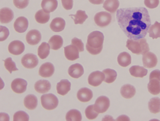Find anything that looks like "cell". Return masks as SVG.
<instances>
[{"label": "cell", "mask_w": 160, "mask_h": 121, "mask_svg": "<svg viewBox=\"0 0 160 121\" xmlns=\"http://www.w3.org/2000/svg\"><path fill=\"white\" fill-rule=\"evenodd\" d=\"M116 18L121 29L132 40L145 38L151 25L149 12L144 7L119 9Z\"/></svg>", "instance_id": "1"}, {"label": "cell", "mask_w": 160, "mask_h": 121, "mask_svg": "<svg viewBox=\"0 0 160 121\" xmlns=\"http://www.w3.org/2000/svg\"><path fill=\"white\" fill-rule=\"evenodd\" d=\"M104 41V34L101 32L95 31L89 34L87 38L86 49L91 54L96 55L102 51Z\"/></svg>", "instance_id": "2"}, {"label": "cell", "mask_w": 160, "mask_h": 121, "mask_svg": "<svg viewBox=\"0 0 160 121\" xmlns=\"http://www.w3.org/2000/svg\"><path fill=\"white\" fill-rule=\"evenodd\" d=\"M126 47L132 53L137 55H144L150 50L149 44L144 38L138 40L128 39Z\"/></svg>", "instance_id": "3"}, {"label": "cell", "mask_w": 160, "mask_h": 121, "mask_svg": "<svg viewBox=\"0 0 160 121\" xmlns=\"http://www.w3.org/2000/svg\"><path fill=\"white\" fill-rule=\"evenodd\" d=\"M42 107L47 110H52L57 107L59 100L54 94L48 93L42 95L41 97Z\"/></svg>", "instance_id": "4"}, {"label": "cell", "mask_w": 160, "mask_h": 121, "mask_svg": "<svg viewBox=\"0 0 160 121\" xmlns=\"http://www.w3.org/2000/svg\"><path fill=\"white\" fill-rule=\"evenodd\" d=\"M94 19L97 25L100 27H105L111 23L112 17L107 12H100L95 15Z\"/></svg>", "instance_id": "5"}, {"label": "cell", "mask_w": 160, "mask_h": 121, "mask_svg": "<svg viewBox=\"0 0 160 121\" xmlns=\"http://www.w3.org/2000/svg\"><path fill=\"white\" fill-rule=\"evenodd\" d=\"M110 101L106 96H101L97 99L94 105V109L99 113H104L110 107Z\"/></svg>", "instance_id": "6"}, {"label": "cell", "mask_w": 160, "mask_h": 121, "mask_svg": "<svg viewBox=\"0 0 160 121\" xmlns=\"http://www.w3.org/2000/svg\"><path fill=\"white\" fill-rule=\"evenodd\" d=\"M21 63L25 68L32 69L38 65L39 59L35 54L27 53L22 58Z\"/></svg>", "instance_id": "7"}, {"label": "cell", "mask_w": 160, "mask_h": 121, "mask_svg": "<svg viewBox=\"0 0 160 121\" xmlns=\"http://www.w3.org/2000/svg\"><path fill=\"white\" fill-rule=\"evenodd\" d=\"M104 73L100 71H96L92 72L88 77V83L92 87H96L100 86L105 80Z\"/></svg>", "instance_id": "8"}, {"label": "cell", "mask_w": 160, "mask_h": 121, "mask_svg": "<svg viewBox=\"0 0 160 121\" xmlns=\"http://www.w3.org/2000/svg\"><path fill=\"white\" fill-rule=\"evenodd\" d=\"M27 85L28 83L26 80L17 78L12 81L11 87L12 90L15 93H22L26 91Z\"/></svg>", "instance_id": "9"}, {"label": "cell", "mask_w": 160, "mask_h": 121, "mask_svg": "<svg viewBox=\"0 0 160 121\" xmlns=\"http://www.w3.org/2000/svg\"><path fill=\"white\" fill-rule=\"evenodd\" d=\"M142 63L145 67L154 68L157 65L158 59L156 55L151 52H148L142 56Z\"/></svg>", "instance_id": "10"}, {"label": "cell", "mask_w": 160, "mask_h": 121, "mask_svg": "<svg viewBox=\"0 0 160 121\" xmlns=\"http://www.w3.org/2000/svg\"><path fill=\"white\" fill-rule=\"evenodd\" d=\"M25 46L22 42L19 40L12 41L8 46V50L11 54L19 55L25 50Z\"/></svg>", "instance_id": "11"}, {"label": "cell", "mask_w": 160, "mask_h": 121, "mask_svg": "<svg viewBox=\"0 0 160 121\" xmlns=\"http://www.w3.org/2000/svg\"><path fill=\"white\" fill-rule=\"evenodd\" d=\"M26 39L27 42L30 45H37L41 40V34L38 30L33 29L28 32L26 36Z\"/></svg>", "instance_id": "12"}, {"label": "cell", "mask_w": 160, "mask_h": 121, "mask_svg": "<svg viewBox=\"0 0 160 121\" xmlns=\"http://www.w3.org/2000/svg\"><path fill=\"white\" fill-rule=\"evenodd\" d=\"M79 50L74 45H70L64 47L66 58L70 61H74L79 58Z\"/></svg>", "instance_id": "13"}, {"label": "cell", "mask_w": 160, "mask_h": 121, "mask_svg": "<svg viewBox=\"0 0 160 121\" xmlns=\"http://www.w3.org/2000/svg\"><path fill=\"white\" fill-rule=\"evenodd\" d=\"M29 26L28 20L25 17H19L16 20L14 24L15 31L18 33H24Z\"/></svg>", "instance_id": "14"}, {"label": "cell", "mask_w": 160, "mask_h": 121, "mask_svg": "<svg viewBox=\"0 0 160 121\" xmlns=\"http://www.w3.org/2000/svg\"><path fill=\"white\" fill-rule=\"evenodd\" d=\"M55 72V67L51 62L42 64L39 68V75L42 77H50Z\"/></svg>", "instance_id": "15"}, {"label": "cell", "mask_w": 160, "mask_h": 121, "mask_svg": "<svg viewBox=\"0 0 160 121\" xmlns=\"http://www.w3.org/2000/svg\"><path fill=\"white\" fill-rule=\"evenodd\" d=\"M77 97L78 99L81 102H88L92 98L93 93L92 91L89 88L83 87L78 91Z\"/></svg>", "instance_id": "16"}, {"label": "cell", "mask_w": 160, "mask_h": 121, "mask_svg": "<svg viewBox=\"0 0 160 121\" xmlns=\"http://www.w3.org/2000/svg\"><path fill=\"white\" fill-rule=\"evenodd\" d=\"M14 18V12L9 8H2L0 10V21L2 24L10 23Z\"/></svg>", "instance_id": "17"}, {"label": "cell", "mask_w": 160, "mask_h": 121, "mask_svg": "<svg viewBox=\"0 0 160 121\" xmlns=\"http://www.w3.org/2000/svg\"><path fill=\"white\" fill-rule=\"evenodd\" d=\"M148 90L153 95H159L160 93V79L156 77H149Z\"/></svg>", "instance_id": "18"}, {"label": "cell", "mask_w": 160, "mask_h": 121, "mask_svg": "<svg viewBox=\"0 0 160 121\" xmlns=\"http://www.w3.org/2000/svg\"><path fill=\"white\" fill-rule=\"evenodd\" d=\"M84 73V68L79 63H76L72 65L68 69L69 76L72 78H79L83 75Z\"/></svg>", "instance_id": "19"}, {"label": "cell", "mask_w": 160, "mask_h": 121, "mask_svg": "<svg viewBox=\"0 0 160 121\" xmlns=\"http://www.w3.org/2000/svg\"><path fill=\"white\" fill-rule=\"evenodd\" d=\"M66 22L64 19L60 17L54 18L50 24V28L55 32H60L64 30Z\"/></svg>", "instance_id": "20"}, {"label": "cell", "mask_w": 160, "mask_h": 121, "mask_svg": "<svg viewBox=\"0 0 160 121\" xmlns=\"http://www.w3.org/2000/svg\"><path fill=\"white\" fill-rule=\"evenodd\" d=\"M34 87L38 93H45L50 91L51 85L47 80H39L35 83Z\"/></svg>", "instance_id": "21"}, {"label": "cell", "mask_w": 160, "mask_h": 121, "mask_svg": "<svg viewBox=\"0 0 160 121\" xmlns=\"http://www.w3.org/2000/svg\"><path fill=\"white\" fill-rule=\"evenodd\" d=\"M71 83L68 80H62L57 85V91L59 95L65 96L70 92Z\"/></svg>", "instance_id": "22"}, {"label": "cell", "mask_w": 160, "mask_h": 121, "mask_svg": "<svg viewBox=\"0 0 160 121\" xmlns=\"http://www.w3.org/2000/svg\"><path fill=\"white\" fill-rule=\"evenodd\" d=\"M58 5L57 0H42L41 7L47 13H51L56 10Z\"/></svg>", "instance_id": "23"}, {"label": "cell", "mask_w": 160, "mask_h": 121, "mask_svg": "<svg viewBox=\"0 0 160 121\" xmlns=\"http://www.w3.org/2000/svg\"><path fill=\"white\" fill-rule=\"evenodd\" d=\"M136 88L134 86L127 84L122 86L120 90V92L122 97L125 98H132L136 94Z\"/></svg>", "instance_id": "24"}, {"label": "cell", "mask_w": 160, "mask_h": 121, "mask_svg": "<svg viewBox=\"0 0 160 121\" xmlns=\"http://www.w3.org/2000/svg\"><path fill=\"white\" fill-rule=\"evenodd\" d=\"M24 103L25 107L28 110H34L37 107V97L32 94L27 95L24 98Z\"/></svg>", "instance_id": "25"}, {"label": "cell", "mask_w": 160, "mask_h": 121, "mask_svg": "<svg viewBox=\"0 0 160 121\" xmlns=\"http://www.w3.org/2000/svg\"><path fill=\"white\" fill-rule=\"evenodd\" d=\"M129 71L132 76L140 78L144 77L147 76L148 73V70L147 69L138 66H132L129 69Z\"/></svg>", "instance_id": "26"}, {"label": "cell", "mask_w": 160, "mask_h": 121, "mask_svg": "<svg viewBox=\"0 0 160 121\" xmlns=\"http://www.w3.org/2000/svg\"><path fill=\"white\" fill-rule=\"evenodd\" d=\"M49 44L52 49L57 50L62 46L63 39L61 36L55 35L50 38Z\"/></svg>", "instance_id": "27"}, {"label": "cell", "mask_w": 160, "mask_h": 121, "mask_svg": "<svg viewBox=\"0 0 160 121\" xmlns=\"http://www.w3.org/2000/svg\"><path fill=\"white\" fill-rule=\"evenodd\" d=\"M117 61L120 66L127 67L131 63V56L127 52H122L118 56Z\"/></svg>", "instance_id": "28"}, {"label": "cell", "mask_w": 160, "mask_h": 121, "mask_svg": "<svg viewBox=\"0 0 160 121\" xmlns=\"http://www.w3.org/2000/svg\"><path fill=\"white\" fill-rule=\"evenodd\" d=\"M120 6L119 0H106L103 5V8L110 13L116 12Z\"/></svg>", "instance_id": "29"}, {"label": "cell", "mask_w": 160, "mask_h": 121, "mask_svg": "<svg viewBox=\"0 0 160 121\" xmlns=\"http://www.w3.org/2000/svg\"><path fill=\"white\" fill-rule=\"evenodd\" d=\"M50 52V45L47 42H42L38 49V55L42 59H46Z\"/></svg>", "instance_id": "30"}, {"label": "cell", "mask_w": 160, "mask_h": 121, "mask_svg": "<svg viewBox=\"0 0 160 121\" xmlns=\"http://www.w3.org/2000/svg\"><path fill=\"white\" fill-rule=\"evenodd\" d=\"M35 20L40 24H46L50 20V13H47L43 10H40L35 14Z\"/></svg>", "instance_id": "31"}, {"label": "cell", "mask_w": 160, "mask_h": 121, "mask_svg": "<svg viewBox=\"0 0 160 121\" xmlns=\"http://www.w3.org/2000/svg\"><path fill=\"white\" fill-rule=\"evenodd\" d=\"M149 111L151 113H157L160 112V98L155 97L152 98L148 103Z\"/></svg>", "instance_id": "32"}, {"label": "cell", "mask_w": 160, "mask_h": 121, "mask_svg": "<svg viewBox=\"0 0 160 121\" xmlns=\"http://www.w3.org/2000/svg\"><path fill=\"white\" fill-rule=\"evenodd\" d=\"M69 16H71V18L74 19L75 24H82L88 18L85 11L78 10L75 15H70Z\"/></svg>", "instance_id": "33"}, {"label": "cell", "mask_w": 160, "mask_h": 121, "mask_svg": "<svg viewBox=\"0 0 160 121\" xmlns=\"http://www.w3.org/2000/svg\"><path fill=\"white\" fill-rule=\"evenodd\" d=\"M105 75L104 82L107 83H111L115 82L117 76V73L115 70L107 68L102 71Z\"/></svg>", "instance_id": "34"}, {"label": "cell", "mask_w": 160, "mask_h": 121, "mask_svg": "<svg viewBox=\"0 0 160 121\" xmlns=\"http://www.w3.org/2000/svg\"><path fill=\"white\" fill-rule=\"evenodd\" d=\"M66 119L67 121H81L82 120V116L80 111L72 109L67 113Z\"/></svg>", "instance_id": "35"}, {"label": "cell", "mask_w": 160, "mask_h": 121, "mask_svg": "<svg viewBox=\"0 0 160 121\" xmlns=\"http://www.w3.org/2000/svg\"><path fill=\"white\" fill-rule=\"evenodd\" d=\"M149 36L152 39L160 38V23L156 21L153 25H152L148 30Z\"/></svg>", "instance_id": "36"}, {"label": "cell", "mask_w": 160, "mask_h": 121, "mask_svg": "<svg viewBox=\"0 0 160 121\" xmlns=\"http://www.w3.org/2000/svg\"><path fill=\"white\" fill-rule=\"evenodd\" d=\"M4 61V66L7 71H9L10 73H12V71H18L17 68L16 63L12 60L11 57H8L5 59Z\"/></svg>", "instance_id": "37"}, {"label": "cell", "mask_w": 160, "mask_h": 121, "mask_svg": "<svg viewBox=\"0 0 160 121\" xmlns=\"http://www.w3.org/2000/svg\"><path fill=\"white\" fill-rule=\"evenodd\" d=\"M85 115L87 118L89 120H94L99 115V113L97 112L94 109V105L88 106L85 110Z\"/></svg>", "instance_id": "38"}, {"label": "cell", "mask_w": 160, "mask_h": 121, "mask_svg": "<svg viewBox=\"0 0 160 121\" xmlns=\"http://www.w3.org/2000/svg\"><path fill=\"white\" fill-rule=\"evenodd\" d=\"M29 120V115L24 111H18L16 113H15L14 117H13V121H28Z\"/></svg>", "instance_id": "39"}, {"label": "cell", "mask_w": 160, "mask_h": 121, "mask_svg": "<svg viewBox=\"0 0 160 121\" xmlns=\"http://www.w3.org/2000/svg\"><path fill=\"white\" fill-rule=\"evenodd\" d=\"M13 3L16 8L22 9L28 6L29 0H13Z\"/></svg>", "instance_id": "40"}, {"label": "cell", "mask_w": 160, "mask_h": 121, "mask_svg": "<svg viewBox=\"0 0 160 121\" xmlns=\"http://www.w3.org/2000/svg\"><path fill=\"white\" fill-rule=\"evenodd\" d=\"M72 44L74 45L77 47L79 49V51L82 52L84 50V43H82V41L81 39L75 37L72 39L71 41Z\"/></svg>", "instance_id": "41"}, {"label": "cell", "mask_w": 160, "mask_h": 121, "mask_svg": "<svg viewBox=\"0 0 160 121\" xmlns=\"http://www.w3.org/2000/svg\"><path fill=\"white\" fill-rule=\"evenodd\" d=\"M159 0H144L145 5L149 9H155L159 5Z\"/></svg>", "instance_id": "42"}, {"label": "cell", "mask_w": 160, "mask_h": 121, "mask_svg": "<svg viewBox=\"0 0 160 121\" xmlns=\"http://www.w3.org/2000/svg\"><path fill=\"white\" fill-rule=\"evenodd\" d=\"M10 32L9 29L5 26H1V33H0V41L2 42L7 39L9 36Z\"/></svg>", "instance_id": "43"}, {"label": "cell", "mask_w": 160, "mask_h": 121, "mask_svg": "<svg viewBox=\"0 0 160 121\" xmlns=\"http://www.w3.org/2000/svg\"><path fill=\"white\" fill-rule=\"evenodd\" d=\"M62 4L64 9L67 10H71L73 7V0H61Z\"/></svg>", "instance_id": "44"}, {"label": "cell", "mask_w": 160, "mask_h": 121, "mask_svg": "<svg viewBox=\"0 0 160 121\" xmlns=\"http://www.w3.org/2000/svg\"><path fill=\"white\" fill-rule=\"evenodd\" d=\"M89 1L94 5H100L104 3V0H89Z\"/></svg>", "instance_id": "45"}]
</instances>
